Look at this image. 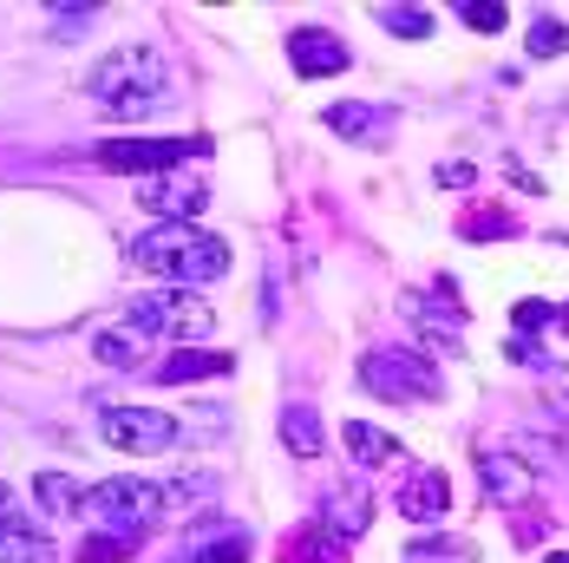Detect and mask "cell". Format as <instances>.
I'll return each mask as SVG.
<instances>
[{
    "mask_svg": "<svg viewBox=\"0 0 569 563\" xmlns=\"http://www.w3.org/2000/svg\"><path fill=\"white\" fill-rule=\"evenodd\" d=\"M86 92L112 118H144L171 99V59L158 47H118L86 72Z\"/></svg>",
    "mask_w": 569,
    "mask_h": 563,
    "instance_id": "2",
    "label": "cell"
},
{
    "mask_svg": "<svg viewBox=\"0 0 569 563\" xmlns=\"http://www.w3.org/2000/svg\"><path fill=\"white\" fill-rule=\"evenodd\" d=\"M282 446L295 452V458H315V452L328 446V433H321V413L308 406V399H295V406H282Z\"/></svg>",
    "mask_w": 569,
    "mask_h": 563,
    "instance_id": "17",
    "label": "cell"
},
{
    "mask_svg": "<svg viewBox=\"0 0 569 563\" xmlns=\"http://www.w3.org/2000/svg\"><path fill=\"white\" fill-rule=\"evenodd\" d=\"M282 563H347V551H341V537H335L328 524H308V531L288 537Z\"/></svg>",
    "mask_w": 569,
    "mask_h": 563,
    "instance_id": "21",
    "label": "cell"
},
{
    "mask_svg": "<svg viewBox=\"0 0 569 563\" xmlns=\"http://www.w3.org/2000/svg\"><path fill=\"white\" fill-rule=\"evenodd\" d=\"M131 544L138 537H124V531H99V537L79 544V563H118V557H131Z\"/></svg>",
    "mask_w": 569,
    "mask_h": 563,
    "instance_id": "27",
    "label": "cell"
},
{
    "mask_svg": "<svg viewBox=\"0 0 569 563\" xmlns=\"http://www.w3.org/2000/svg\"><path fill=\"white\" fill-rule=\"evenodd\" d=\"M0 563H59V551H53V537H47V531H33V524L7 517V524H0Z\"/></svg>",
    "mask_w": 569,
    "mask_h": 563,
    "instance_id": "16",
    "label": "cell"
},
{
    "mask_svg": "<svg viewBox=\"0 0 569 563\" xmlns=\"http://www.w3.org/2000/svg\"><path fill=\"white\" fill-rule=\"evenodd\" d=\"M99 439L118 452L151 458V452L183 446V426H177L171 413H158V406H112V413H99Z\"/></svg>",
    "mask_w": 569,
    "mask_h": 563,
    "instance_id": "5",
    "label": "cell"
},
{
    "mask_svg": "<svg viewBox=\"0 0 569 563\" xmlns=\"http://www.w3.org/2000/svg\"><path fill=\"white\" fill-rule=\"evenodd\" d=\"M335 138H347V145H373L380 131H393V112L387 106H360V99H341V106H328V118H321Z\"/></svg>",
    "mask_w": 569,
    "mask_h": 563,
    "instance_id": "14",
    "label": "cell"
},
{
    "mask_svg": "<svg viewBox=\"0 0 569 563\" xmlns=\"http://www.w3.org/2000/svg\"><path fill=\"white\" fill-rule=\"evenodd\" d=\"M530 53H537V59L569 53V27L557 20V13H537V27H530Z\"/></svg>",
    "mask_w": 569,
    "mask_h": 563,
    "instance_id": "26",
    "label": "cell"
},
{
    "mask_svg": "<svg viewBox=\"0 0 569 563\" xmlns=\"http://www.w3.org/2000/svg\"><path fill=\"white\" fill-rule=\"evenodd\" d=\"M478 478H485V498H498V505H523V498L537 492V465L511 446L478 452Z\"/></svg>",
    "mask_w": 569,
    "mask_h": 563,
    "instance_id": "10",
    "label": "cell"
},
{
    "mask_svg": "<svg viewBox=\"0 0 569 563\" xmlns=\"http://www.w3.org/2000/svg\"><path fill=\"white\" fill-rule=\"evenodd\" d=\"M99 7H53V40H86Z\"/></svg>",
    "mask_w": 569,
    "mask_h": 563,
    "instance_id": "29",
    "label": "cell"
},
{
    "mask_svg": "<svg viewBox=\"0 0 569 563\" xmlns=\"http://www.w3.org/2000/svg\"><path fill=\"white\" fill-rule=\"evenodd\" d=\"M229 367H236V360H229L223 347H177L171 360L158 367V381H164V387H190V381H223Z\"/></svg>",
    "mask_w": 569,
    "mask_h": 563,
    "instance_id": "15",
    "label": "cell"
},
{
    "mask_svg": "<svg viewBox=\"0 0 569 563\" xmlns=\"http://www.w3.org/2000/svg\"><path fill=\"white\" fill-rule=\"evenodd\" d=\"M158 492H164V511H203L217 492H223V478H217V472H177V478H164Z\"/></svg>",
    "mask_w": 569,
    "mask_h": 563,
    "instance_id": "19",
    "label": "cell"
},
{
    "mask_svg": "<svg viewBox=\"0 0 569 563\" xmlns=\"http://www.w3.org/2000/svg\"><path fill=\"white\" fill-rule=\"evenodd\" d=\"M393 511L399 517H412V524H439L446 511H452V478L439 472V465H419V472H406L393 492Z\"/></svg>",
    "mask_w": 569,
    "mask_h": 563,
    "instance_id": "12",
    "label": "cell"
},
{
    "mask_svg": "<svg viewBox=\"0 0 569 563\" xmlns=\"http://www.w3.org/2000/svg\"><path fill=\"white\" fill-rule=\"evenodd\" d=\"M124 322H131L138 335H164V340H183V347L210 340V328H217V315H210V302H203L197 288H144V295L124 308Z\"/></svg>",
    "mask_w": 569,
    "mask_h": 563,
    "instance_id": "3",
    "label": "cell"
},
{
    "mask_svg": "<svg viewBox=\"0 0 569 563\" xmlns=\"http://www.w3.org/2000/svg\"><path fill=\"white\" fill-rule=\"evenodd\" d=\"M86 505L99 511L112 531L138 537L144 524H158V511H164V492H158L151 478H106V485H92V498H86Z\"/></svg>",
    "mask_w": 569,
    "mask_h": 563,
    "instance_id": "7",
    "label": "cell"
},
{
    "mask_svg": "<svg viewBox=\"0 0 569 563\" xmlns=\"http://www.w3.org/2000/svg\"><path fill=\"white\" fill-rule=\"evenodd\" d=\"M138 204L151 210V217H164V224H197V210L210 204V184H197V177H144L138 184Z\"/></svg>",
    "mask_w": 569,
    "mask_h": 563,
    "instance_id": "11",
    "label": "cell"
},
{
    "mask_svg": "<svg viewBox=\"0 0 569 563\" xmlns=\"http://www.w3.org/2000/svg\"><path fill=\"white\" fill-rule=\"evenodd\" d=\"M380 27H387L393 40H426V33H432V13H426V7H380Z\"/></svg>",
    "mask_w": 569,
    "mask_h": 563,
    "instance_id": "25",
    "label": "cell"
},
{
    "mask_svg": "<svg viewBox=\"0 0 569 563\" xmlns=\"http://www.w3.org/2000/svg\"><path fill=\"white\" fill-rule=\"evenodd\" d=\"M511 322H517V335L530 340V335H537V328H550V322H563V315H557V308H550L543 295H523V302H517V308H511Z\"/></svg>",
    "mask_w": 569,
    "mask_h": 563,
    "instance_id": "28",
    "label": "cell"
},
{
    "mask_svg": "<svg viewBox=\"0 0 569 563\" xmlns=\"http://www.w3.org/2000/svg\"><path fill=\"white\" fill-rule=\"evenodd\" d=\"M92 360L99 367H144V335L131 322H112V328L92 335Z\"/></svg>",
    "mask_w": 569,
    "mask_h": 563,
    "instance_id": "18",
    "label": "cell"
},
{
    "mask_svg": "<svg viewBox=\"0 0 569 563\" xmlns=\"http://www.w3.org/2000/svg\"><path fill=\"white\" fill-rule=\"evenodd\" d=\"M33 498H40V511H53V517H72V511H86L92 492H79V478H66V472H33Z\"/></svg>",
    "mask_w": 569,
    "mask_h": 563,
    "instance_id": "22",
    "label": "cell"
},
{
    "mask_svg": "<svg viewBox=\"0 0 569 563\" xmlns=\"http://www.w3.org/2000/svg\"><path fill=\"white\" fill-rule=\"evenodd\" d=\"M439 177H446L452 190H465V184H471V165H446V170H439Z\"/></svg>",
    "mask_w": 569,
    "mask_h": 563,
    "instance_id": "31",
    "label": "cell"
},
{
    "mask_svg": "<svg viewBox=\"0 0 569 563\" xmlns=\"http://www.w3.org/2000/svg\"><path fill=\"white\" fill-rule=\"evenodd\" d=\"M550 387H557V406L569 413V374H563V367H550Z\"/></svg>",
    "mask_w": 569,
    "mask_h": 563,
    "instance_id": "32",
    "label": "cell"
},
{
    "mask_svg": "<svg viewBox=\"0 0 569 563\" xmlns=\"http://www.w3.org/2000/svg\"><path fill=\"white\" fill-rule=\"evenodd\" d=\"M124 256H131V269L164 276V282H177V288H197V282L229 276V243L223 236H210V229H197V224L144 229V236H131Z\"/></svg>",
    "mask_w": 569,
    "mask_h": 563,
    "instance_id": "1",
    "label": "cell"
},
{
    "mask_svg": "<svg viewBox=\"0 0 569 563\" xmlns=\"http://www.w3.org/2000/svg\"><path fill=\"white\" fill-rule=\"evenodd\" d=\"M183 563H249V531H217V537H203Z\"/></svg>",
    "mask_w": 569,
    "mask_h": 563,
    "instance_id": "24",
    "label": "cell"
},
{
    "mask_svg": "<svg viewBox=\"0 0 569 563\" xmlns=\"http://www.w3.org/2000/svg\"><path fill=\"white\" fill-rule=\"evenodd\" d=\"M347 40L335 27H288V66H295V79H335L347 72Z\"/></svg>",
    "mask_w": 569,
    "mask_h": 563,
    "instance_id": "9",
    "label": "cell"
},
{
    "mask_svg": "<svg viewBox=\"0 0 569 563\" xmlns=\"http://www.w3.org/2000/svg\"><path fill=\"white\" fill-rule=\"evenodd\" d=\"M321 524H328L341 544H353V537L373 524V498H367L360 485H335V492H321Z\"/></svg>",
    "mask_w": 569,
    "mask_h": 563,
    "instance_id": "13",
    "label": "cell"
},
{
    "mask_svg": "<svg viewBox=\"0 0 569 563\" xmlns=\"http://www.w3.org/2000/svg\"><path fill=\"white\" fill-rule=\"evenodd\" d=\"M7 517H13V485L0 478V524H7Z\"/></svg>",
    "mask_w": 569,
    "mask_h": 563,
    "instance_id": "33",
    "label": "cell"
},
{
    "mask_svg": "<svg viewBox=\"0 0 569 563\" xmlns=\"http://www.w3.org/2000/svg\"><path fill=\"white\" fill-rule=\"evenodd\" d=\"M203 138H106L99 165L106 170H131V177H171L183 158H203Z\"/></svg>",
    "mask_w": 569,
    "mask_h": 563,
    "instance_id": "6",
    "label": "cell"
},
{
    "mask_svg": "<svg viewBox=\"0 0 569 563\" xmlns=\"http://www.w3.org/2000/svg\"><path fill=\"white\" fill-rule=\"evenodd\" d=\"M341 439H347V452H353V465H387V458H399V439L380 433V426H367V419H347Z\"/></svg>",
    "mask_w": 569,
    "mask_h": 563,
    "instance_id": "20",
    "label": "cell"
},
{
    "mask_svg": "<svg viewBox=\"0 0 569 563\" xmlns=\"http://www.w3.org/2000/svg\"><path fill=\"white\" fill-rule=\"evenodd\" d=\"M406 563H478V551L465 537H412L406 544Z\"/></svg>",
    "mask_w": 569,
    "mask_h": 563,
    "instance_id": "23",
    "label": "cell"
},
{
    "mask_svg": "<svg viewBox=\"0 0 569 563\" xmlns=\"http://www.w3.org/2000/svg\"><path fill=\"white\" fill-rule=\"evenodd\" d=\"M360 387L399 406H419V399H439V367L419 354V347H367L360 354Z\"/></svg>",
    "mask_w": 569,
    "mask_h": 563,
    "instance_id": "4",
    "label": "cell"
},
{
    "mask_svg": "<svg viewBox=\"0 0 569 563\" xmlns=\"http://www.w3.org/2000/svg\"><path fill=\"white\" fill-rule=\"evenodd\" d=\"M543 563H569V551H550V557H543Z\"/></svg>",
    "mask_w": 569,
    "mask_h": 563,
    "instance_id": "34",
    "label": "cell"
},
{
    "mask_svg": "<svg viewBox=\"0 0 569 563\" xmlns=\"http://www.w3.org/2000/svg\"><path fill=\"white\" fill-rule=\"evenodd\" d=\"M399 315H406L426 340H439V347H458V335H465V308H458L452 282H439V295L406 288V295H399Z\"/></svg>",
    "mask_w": 569,
    "mask_h": 563,
    "instance_id": "8",
    "label": "cell"
},
{
    "mask_svg": "<svg viewBox=\"0 0 569 563\" xmlns=\"http://www.w3.org/2000/svg\"><path fill=\"white\" fill-rule=\"evenodd\" d=\"M563 328H569V308H563Z\"/></svg>",
    "mask_w": 569,
    "mask_h": 563,
    "instance_id": "35",
    "label": "cell"
},
{
    "mask_svg": "<svg viewBox=\"0 0 569 563\" xmlns=\"http://www.w3.org/2000/svg\"><path fill=\"white\" fill-rule=\"evenodd\" d=\"M458 20H465L471 33H498V27H505V7H498V0H458Z\"/></svg>",
    "mask_w": 569,
    "mask_h": 563,
    "instance_id": "30",
    "label": "cell"
}]
</instances>
